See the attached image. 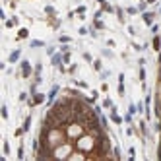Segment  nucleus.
I'll return each mask as SVG.
<instances>
[{
    "label": "nucleus",
    "mask_w": 161,
    "mask_h": 161,
    "mask_svg": "<svg viewBox=\"0 0 161 161\" xmlns=\"http://www.w3.org/2000/svg\"><path fill=\"white\" fill-rule=\"evenodd\" d=\"M45 12H47V14H49V16H55V14H56V12H55V8H52V6H45Z\"/></svg>",
    "instance_id": "22"
},
{
    "label": "nucleus",
    "mask_w": 161,
    "mask_h": 161,
    "mask_svg": "<svg viewBox=\"0 0 161 161\" xmlns=\"http://www.w3.org/2000/svg\"><path fill=\"white\" fill-rule=\"evenodd\" d=\"M153 18H155V12H142L144 23H146V25H150V27L153 25Z\"/></svg>",
    "instance_id": "6"
},
{
    "label": "nucleus",
    "mask_w": 161,
    "mask_h": 161,
    "mask_svg": "<svg viewBox=\"0 0 161 161\" xmlns=\"http://www.w3.org/2000/svg\"><path fill=\"white\" fill-rule=\"evenodd\" d=\"M113 155H115L116 159H119V157H120V150H119V147H115V152H113Z\"/></svg>",
    "instance_id": "42"
},
{
    "label": "nucleus",
    "mask_w": 161,
    "mask_h": 161,
    "mask_svg": "<svg viewBox=\"0 0 161 161\" xmlns=\"http://www.w3.org/2000/svg\"><path fill=\"white\" fill-rule=\"evenodd\" d=\"M41 70H43V64H41V62H37V64H35V74H41Z\"/></svg>",
    "instance_id": "29"
},
{
    "label": "nucleus",
    "mask_w": 161,
    "mask_h": 161,
    "mask_svg": "<svg viewBox=\"0 0 161 161\" xmlns=\"http://www.w3.org/2000/svg\"><path fill=\"white\" fill-rule=\"evenodd\" d=\"M146 2H147V4H155L157 0H146Z\"/></svg>",
    "instance_id": "47"
},
{
    "label": "nucleus",
    "mask_w": 161,
    "mask_h": 161,
    "mask_svg": "<svg viewBox=\"0 0 161 161\" xmlns=\"http://www.w3.org/2000/svg\"><path fill=\"white\" fill-rule=\"evenodd\" d=\"M2 119H8V107H6V105H2Z\"/></svg>",
    "instance_id": "26"
},
{
    "label": "nucleus",
    "mask_w": 161,
    "mask_h": 161,
    "mask_svg": "<svg viewBox=\"0 0 161 161\" xmlns=\"http://www.w3.org/2000/svg\"><path fill=\"white\" fill-rule=\"evenodd\" d=\"M91 64H93V70H95V72H101V70H103V62H101L99 58H97V60H93Z\"/></svg>",
    "instance_id": "13"
},
{
    "label": "nucleus",
    "mask_w": 161,
    "mask_h": 161,
    "mask_svg": "<svg viewBox=\"0 0 161 161\" xmlns=\"http://www.w3.org/2000/svg\"><path fill=\"white\" fill-rule=\"evenodd\" d=\"M76 86H78V88H82V89L88 88V83H86V82H76Z\"/></svg>",
    "instance_id": "37"
},
{
    "label": "nucleus",
    "mask_w": 161,
    "mask_h": 161,
    "mask_svg": "<svg viewBox=\"0 0 161 161\" xmlns=\"http://www.w3.org/2000/svg\"><path fill=\"white\" fill-rule=\"evenodd\" d=\"M109 76H111V72H109V70H101V78H103V80H105V78H109Z\"/></svg>",
    "instance_id": "32"
},
{
    "label": "nucleus",
    "mask_w": 161,
    "mask_h": 161,
    "mask_svg": "<svg viewBox=\"0 0 161 161\" xmlns=\"http://www.w3.org/2000/svg\"><path fill=\"white\" fill-rule=\"evenodd\" d=\"M83 58L88 60V62H93V58H91V55H89V52H83Z\"/></svg>",
    "instance_id": "39"
},
{
    "label": "nucleus",
    "mask_w": 161,
    "mask_h": 161,
    "mask_svg": "<svg viewBox=\"0 0 161 161\" xmlns=\"http://www.w3.org/2000/svg\"><path fill=\"white\" fill-rule=\"evenodd\" d=\"M19 68H22V78H29L33 74V68H31V62H29V60H22V62H19Z\"/></svg>",
    "instance_id": "4"
},
{
    "label": "nucleus",
    "mask_w": 161,
    "mask_h": 161,
    "mask_svg": "<svg viewBox=\"0 0 161 161\" xmlns=\"http://www.w3.org/2000/svg\"><path fill=\"white\" fill-rule=\"evenodd\" d=\"M43 101H45V95H43V93H33L31 99L27 101V105L29 107H35V105H41Z\"/></svg>",
    "instance_id": "5"
},
{
    "label": "nucleus",
    "mask_w": 161,
    "mask_h": 161,
    "mask_svg": "<svg viewBox=\"0 0 161 161\" xmlns=\"http://www.w3.org/2000/svg\"><path fill=\"white\" fill-rule=\"evenodd\" d=\"M18 159H23V147L22 146L18 147Z\"/></svg>",
    "instance_id": "35"
},
{
    "label": "nucleus",
    "mask_w": 161,
    "mask_h": 161,
    "mask_svg": "<svg viewBox=\"0 0 161 161\" xmlns=\"http://www.w3.org/2000/svg\"><path fill=\"white\" fill-rule=\"evenodd\" d=\"M72 153V146L70 144H60L52 150V157H68Z\"/></svg>",
    "instance_id": "3"
},
{
    "label": "nucleus",
    "mask_w": 161,
    "mask_h": 161,
    "mask_svg": "<svg viewBox=\"0 0 161 161\" xmlns=\"http://www.w3.org/2000/svg\"><path fill=\"white\" fill-rule=\"evenodd\" d=\"M83 157H86V153H83L82 150H80L78 153H70V155H68V159H70V161H74V159H83Z\"/></svg>",
    "instance_id": "11"
},
{
    "label": "nucleus",
    "mask_w": 161,
    "mask_h": 161,
    "mask_svg": "<svg viewBox=\"0 0 161 161\" xmlns=\"http://www.w3.org/2000/svg\"><path fill=\"white\" fill-rule=\"evenodd\" d=\"M58 41H60V43H70V37H68V35H60Z\"/></svg>",
    "instance_id": "27"
},
{
    "label": "nucleus",
    "mask_w": 161,
    "mask_h": 161,
    "mask_svg": "<svg viewBox=\"0 0 161 161\" xmlns=\"http://www.w3.org/2000/svg\"><path fill=\"white\" fill-rule=\"evenodd\" d=\"M78 150H82V152H91L93 147H97V138L93 136V134H86V136H80L78 138Z\"/></svg>",
    "instance_id": "1"
},
{
    "label": "nucleus",
    "mask_w": 161,
    "mask_h": 161,
    "mask_svg": "<svg viewBox=\"0 0 161 161\" xmlns=\"http://www.w3.org/2000/svg\"><path fill=\"white\" fill-rule=\"evenodd\" d=\"M25 99H27V93L22 91V93H19V101H25Z\"/></svg>",
    "instance_id": "40"
},
{
    "label": "nucleus",
    "mask_w": 161,
    "mask_h": 161,
    "mask_svg": "<svg viewBox=\"0 0 161 161\" xmlns=\"http://www.w3.org/2000/svg\"><path fill=\"white\" fill-rule=\"evenodd\" d=\"M103 107H105V109H111V107H113V101H111L109 97H107L105 101H103Z\"/></svg>",
    "instance_id": "24"
},
{
    "label": "nucleus",
    "mask_w": 161,
    "mask_h": 161,
    "mask_svg": "<svg viewBox=\"0 0 161 161\" xmlns=\"http://www.w3.org/2000/svg\"><path fill=\"white\" fill-rule=\"evenodd\" d=\"M25 132H29V128H31V115H27L25 116V120H23V126H22Z\"/></svg>",
    "instance_id": "12"
},
{
    "label": "nucleus",
    "mask_w": 161,
    "mask_h": 161,
    "mask_svg": "<svg viewBox=\"0 0 161 161\" xmlns=\"http://www.w3.org/2000/svg\"><path fill=\"white\" fill-rule=\"evenodd\" d=\"M152 47H153V51H155V52L161 51V37L157 35V33H155V37L152 39Z\"/></svg>",
    "instance_id": "9"
},
{
    "label": "nucleus",
    "mask_w": 161,
    "mask_h": 161,
    "mask_svg": "<svg viewBox=\"0 0 161 161\" xmlns=\"http://www.w3.org/2000/svg\"><path fill=\"white\" fill-rule=\"evenodd\" d=\"M29 35V29H25V27H22L18 31V37H16V39H25V37Z\"/></svg>",
    "instance_id": "14"
},
{
    "label": "nucleus",
    "mask_w": 161,
    "mask_h": 161,
    "mask_svg": "<svg viewBox=\"0 0 161 161\" xmlns=\"http://www.w3.org/2000/svg\"><path fill=\"white\" fill-rule=\"evenodd\" d=\"M111 120H113L115 124H122V120H124V119H120V116L116 115V107L115 105L111 107Z\"/></svg>",
    "instance_id": "8"
},
{
    "label": "nucleus",
    "mask_w": 161,
    "mask_h": 161,
    "mask_svg": "<svg viewBox=\"0 0 161 161\" xmlns=\"http://www.w3.org/2000/svg\"><path fill=\"white\" fill-rule=\"evenodd\" d=\"M47 55H49V56L55 55V47H47Z\"/></svg>",
    "instance_id": "34"
},
{
    "label": "nucleus",
    "mask_w": 161,
    "mask_h": 161,
    "mask_svg": "<svg viewBox=\"0 0 161 161\" xmlns=\"http://www.w3.org/2000/svg\"><path fill=\"white\" fill-rule=\"evenodd\" d=\"M119 95L124 97V82H119Z\"/></svg>",
    "instance_id": "21"
},
{
    "label": "nucleus",
    "mask_w": 161,
    "mask_h": 161,
    "mask_svg": "<svg viewBox=\"0 0 161 161\" xmlns=\"http://www.w3.org/2000/svg\"><path fill=\"white\" fill-rule=\"evenodd\" d=\"M136 107H138V113H144V105H142V103H138Z\"/></svg>",
    "instance_id": "46"
},
{
    "label": "nucleus",
    "mask_w": 161,
    "mask_h": 161,
    "mask_svg": "<svg viewBox=\"0 0 161 161\" xmlns=\"http://www.w3.org/2000/svg\"><path fill=\"white\" fill-rule=\"evenodd\" d=\"M124 122H128V124L132 122V115H130V113H126V115H124Z\"/></svg>",
    "instance_id": "33"
},
{
    "label": "nucleus",
    "mask_w": 161,
    "mask_h": 161,
    "mask_svg": "<svg viewBox=\"0 0 161 161\" xmlns=\"http://www.w3.org/2000/svg\"><path fill=\"white\" fill-rule=\"evenodd\" d=\"M60 52H70V47L68 45H62V47H60Z\"/></svg>",
    "instance_id": "38"
},
{
    "label": "nucleus",
    "mask_w": 161,
    "mask_h": 161,
    "mask_svg": "<svg viewBox=\"0 0 161 161\" xmlns=\"http://www.w3.org/2000/svg\"><path fill=\"white\" fill-rule=\"evenodd\" d=\"M101 52H103V56H107V58H113V52H111L109 49H103Z\"/></svg>",
    "instance_id": "28"
},
{
    "label": "nucleus",
    "mask_w": 161,
    "mask_h": 161,
    "mask_svg": "<svg viewBox=\"0 0 161 161\" xmlns=\"http://www.w3.org/2000/svg\"><path fill=\"white\" fill-rule=\"evenodd\" d=\"M93 27L95 29H105V23H103L101 19H93Z\"/></svg>",
    "instance_id": "15"
},
{
    "label": "nucleus",
    "mask_w": 161,
    "mask_h": 161,
    "mask_svg": "<svg viewBox=\"0 0 161 161\" xmlns=\"http://www.w3.org/2000/svg\"><path fill=\"white\" fill-rule=\"evenodd\" d=\"M62 62H64V64L70 62V52H62Z\"/></svg>",
    "instance_id": "23"
},
{
    "label": "nucleus",
    "mask_w": 161,
    "mask_h": 161,
    "mask_svg": "<svg viewBox=\"0 0 161 161\" xmlns=\"http://www.w3.org/2000/svg\"><path fill=\"white\" fill-rule=\"evenodd\" d=\"M18 25V18H12V19H6V27H14Z\"/></svg>",
    "instance_id": "16"
},
{
    "label": "nucleus",
    "mask_w": 161,
    "mask_h": 161,
    "mask_svg": "<svg viewBox=\"0 0 161 161\" xmlns=\"http://www.w3.org/2000/svg\"><path fill=\"white\" fill-rule=\"evenodd\" d=\"M76 68H78V66H76V64H72V66L68 68V72H70V74H74V72H76Z\"/></svg>",
    "instance_id": "43"
},
{
    "label": "nucleus",
    "mask_w": 161,
    "mask_h": 161,
    "mask_svg": "<svg viewBox=\"0 0 161 161\" xmlns=\"http://www.w3.org/2000/svg\"><path fill=\"white\" fill-rule=\"evenodd\" d=\"M159 14H161V8H159Z\"/></svg>",
    "instance_id": "48"
},
{
    "label": "nucleus",
    "mask_w": 161,
    "mask_h": 161,
    "mask_svg": "<svg viewBox=\"0 0 161 161\" xmlns=\"http://www.w3.org/2000/svg\"><path fill=\"white\" fill-rule=\"evenodd\" d=\"M126 12H128L130 16H134V14H138V8H126Z\"/></svg>",
    "instance_id": "31"
},
{
    "label": "nucleus",
    "mask_w": 161,
    "mask_h": 161,
    "mask_svg": "<svg viewBox=\"0 0 161 161\" xmlns=\"http://www.w3.org/2000/svg\"><path fill=\"white\" fill-rule=\"evenodd\" d=\"M146 10H147V2H146V0H142L140 6H138V12H146Z\"/></svg>",
    "instance_id": "20"
},
{
    "label": "nucleus",
    "mask_w": 161,
    "mask_h": 161,
    "mask_svg": "<svg viewBox=\"0 0 161 161\" xmlns=\"http://www.w3.org/2000/svg\"><path fill=\"white\" fill-rule=\"evenodd\" d=\"M8 153H10V146H8V142L4 140V155H8Z\"/></svg>",
    "instance_id": "36"
},
{
    "label": "nucleus",
    "mask_w": 161,
    "mask_h": 161,
    "mask_svg": "<svg viewBox=\"0 0 161 161\" xmlns=\"http://www.w3.org/2000/svg\"><path fill=\"white\" fill-rule=\"evenodd\" d=\"M157 31H159V25L155 23V25H152V33H157Z\"/></svg>",
    "instance_id": "44"
},
{
    "label": "nucleus",
    "mask_w": 161,
    "mask_h": 161,
    "mask_svg": "<svg viewBox=\"0 0 161 161\" xmlns=\"http://www.w3.org/2000/svg\"><path fill=\"white\" fill-rule=\"evenodd\" d=\"M83 130H86V126L82 124V122H78V120H72L68 124V130H66V134H68V138H80L83 134Z\"/></svg>",
    "instance_id": "2"
},
{
    "label": "nucleus",
    "mask_w": 161,
    "mask_h": 161,
    "mask_svg": "<svg viewBox=\"0 0 161 161\" xmlns=\"http://www.w3.org/2000/svg\"><path fill=\"white\" fill-rule=\"evenodd\" d=\"M23 132H25V130H23V128H16L14 136H16V138H19V136H22V134H23Z\"/></svg>",
    "instance_id": "30"
},
{
    "label": "nucleus",
    "mask_w": 161,
    "mask_h": 161,
    "mask_svg": "<svg viewBox=\"0 0 161 161\" xmlns=\"http://www.w3.org/2000/svg\"><path fill=\"white\" fill-rule=\"evenodd\" d=\"M101 16H103V10H97V12H95V19H101Z\"/></svg>",
    "instance_id": "41"
},
{
    "label": "nucleus",
    "mask_w": 161,
    "mask_h": 161,
    "mask_svg": "<svg viewBox=\"0 0 161 161\" xmlns=\"http://www.w3.org/2000/svg\"><path fill=\"white\" fill-rule=\"evenodd\" d=\"M29 47H31V49H37V47H45V43H43V41H31Z\"/></svg>",
    "instance_id": "18"
},
{
    "label": "nucleus",
    "mask_w": 161,
    "mask_h": 161,
    "mask_svg": "<svg viewBox=\"0 0 161 161\" xmlns=\"http://www.w3.org/2000/svg\"><path fill=\"white\" fill-rule=\"evenodd\" d=\"M51 62H52V66H60L62 64V52H55L51 56Z\"/></svg>",
    "instance_id": "10"
},
{
    "label": "nucleus",
    "mask_w": 161,
    "mask_h": 161,
    "mask_svg": "<svg viewBox=\"0 0 161 161\" xmlns=\"http://www.w3.org/2000/svg\"><path fill=\"white\" fill-rule=\"evenodd\" d=\"M138 76H140V82H146V70H144V66H140V72H138Z\"/></svg>",
    "instance_id": "17"
},
{
    "label": "nucleus",
    "mask_w": 161,
    "mask_h": 161,
    "mask_svg": "<svg viewBox=\"0 0 161 161\" xmlns=\"http://www.w3.org/2000/svg\"><path fill=\"white\" fill-rule=\"evenodd\" d=\"M140 2H142V0H140Z\"/></svg>",
    "instance_id": "49"
},
{
    "label": "nucleus",
    "mask_w": 161,
    "mask_h": 161,
    "mask_svg": "<svg viewBox=\"0 0 161 161\" xmlns=\"http://www.w3.org/2000/svg\"><path fill=\"white\" fill-rule=\"evenodd\" d=\"M19 58H22V51H19V49H16V51H12V52H10L8 62H10V64H16V62H18Z\"/></svg>",
    "instance_id": "7"
},
{
    "label": "nucleus",
    "mask_w": 161,
    "mask_h": 161,
    "mask_svg": "<svg viewBox=\"0 0 161 161\" xmlns=\"http://www.w3.org/2000/svg\"><path fill=\"white\" fill-rule=\"evenodd\" d=\"M76 14L83 16V14H86V6H78V8H76Z\"/></svg>",
    "instance_id": "25"
},
{
    "label": "nucleus",
    "mask_w": 161,
    "mask_h": 161,
    "mask_svg": "<svg viewBox=\"0 0 161 161\" xmlns=\"http://www.w3.org/2000/svg\"><path fill=\"white\" fill-rule=\"evenodd\" d=\"M78 31H80V35H86V33H88V29H86V27H80Z\"/></svg>",
    "instance_id": "45"
},
{
    "label": "nucleus",
    "mask_w": 161,
    "mask_h": 161,
    "mask_svg": "<svg viewBox=\"0 0 161 161\" xmlns=\"http://www.w3.org/2000/svg\"><path fill=\"white\" fill-rule=\"evenodd\" d=\"M116 16H119V22L120 23H124V12H122L120 8H116Z\"/></svg>",
    "instance_id": "19"
}]
</instances>
